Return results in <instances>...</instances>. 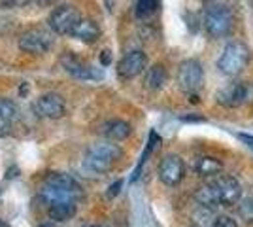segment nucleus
Here are the masks:
<instances>
[{
    "mask_svg": "<svg viewBox=\"0 0 253 227\" xmlns=\"http://www.w3.org/2000/svg\"><path fill=\"white\" fill-rule=\"evenodd\" d=\"M36 114L45 119H61L66 114V104L61 95L57 93H45L36 100Z\"/></svg>",
    "mask_w": 253,
    "mask_h": 227,
    "instance_id": "nucleus-10",
    "label": "nucleus"
},
{
    "mask_svg": "<svg viewBox=\"0 0 253 227\" xmlns=\"http://www.w3.org/2000/svg\"><path fill=\"white\" fill-rule=\"evenodd\" d=\"M204 70L197 59H185L178 66V86L183 93L193 95L202 87Z\"/></svg>",
    "mask_w": 253,
    "mask_h": 227,
    "instance_id": "nucleus-6",
    "label": "nucleus"
},
{
    "mask_svg": "<svg viewBox=\"0 0 253 227\" xmlns=\"http://www.w3.org/2000/svg\"><path fill=\"white\" fill-rule=\"evenodd\" d=\"M148 66V55L140 49H134L130 53H126L119 63H117V74L123 80H130L136 78L138 74H142Z\"/></svg>",
    "mask_w": 253,
    "mask_h": 227,
    "instance_id": "nucleus-11",
    "label": "nucleus"
},
{
    "mask_svg": "<svg viewBox=\"0 0 253 227\" xmlns=\"http://www.w3.org/2000/svg\"><path fill=\"white\" fill-rule=\"evenodd\" d=\"M47 212H49L51 220L63 224V222H68L76 216L78 206H76V203H55V205L47 206Z\"/></svg>",
    "mask_w": 253,
    "mask_h": 227,
    "instance_id": "nucleus-18",
    "label": "nucleus"
},
{
    "mask_svg": "<svg viewBox=\"0 0 253 227\" xmlns=\"http://www.w3.org/2000/svg\"><path fill=\"white\" fill-rule=\"evenodd\" d=\"M204 29L211 38H225L232 33L234 17L229 6L221 2H210L204 10Z\"/></svg>",
    "mask_w": 253,
    "mask_h": 227,
    "instance_id": "nucleus-4",
    "label": "nucleus"
},
{
    "mask_svg": "<svg viewBox=\"0 0 253 227\" xmlns=\"http://www.w3.org/2000/svg\"><path fill=\"white\" fill-rule=\"evenodd\" d=\"M38 227H61V226H57V224H42V226Z\"/></svg>",
    "mask_w": 253,
    "mask_h": 227,
    "instance_id": "nucleus-31",
    "label": "nucleus"
},
{
    "mask_svg": "<svg viewBox=\"0 0 253 227\" xmlns=\"http://www.w3.org/2000/svg\"><path fill=\"white\" fill-rule=\"evenodd\" d=\"M167 80H169V72H167V68L163 65H155L148 68V74H146V86L149 89H153V91H157V89H163L165 84H167Z\"/></svg>",
    "mask_w": 253,
    "mask_h": 227,
    "instance_id": "nucleus-19",
    "label": "nucleus"
},
{
    "mask_svg": "<svg viewBox=\"0 0 253 227\" xmlns=\"http://www.w3.org/2000/svg\"><path fill=\"white\" fill-rule=\"evenodd\" d=\"M80 185L74 178L61 173L49 174L40 189V197L47 206L55 203H76L80 199Z\"/></svg>",
    "mask_w": 253,
    "mask_h": 227,
    "instance_id": "nucleus-1",
    "label": "nucleus"
},
{
    "mask_svg": "<svg viewBox=\"0 0 253 227\" xmlns=\"http://www.w3.org/2000/svg\"><path fill=\"white\" fill-rule=\"evenodd\" d=\"M250 59H252V51L246 44L229 42L217 59V70L227 78H236L250 65Z\"/></svg>",
    "mask_w": 253,
    "mask_h": 227,
    "instance_id": "nucleus-3",
    "label": "nucleus"
},
{
    "mask_svg": "<svg viewBox=\"0 0 253 227\" xmlns=\"http://www.w3.org/2000/svg\"><path fill=\"white\" fill-rule=\"evenodd\" d=\"M80 21H82V15L74 6H59L49 15V27L57 34H72Z\"/></svg>",
    "mask_w": 253,
    "mask_h": 227,
    "instance_id": "nucleus-8",
    "label": "nucleus"
},
{
    "mask_svg": "<svg viewBox=\"0 0 253 227\" xmlns=\"http://www.w3.org/2000/svg\"><path fill=\"white\" fill-rule=\"evenodd\" d=\"M121 155H123L121 148L112 140L96 142L93 146H89V150L85 151L84 163L91 173L102 174L112 171L116 167V163L121 159Z\"/></svg>",
    "mask_w": 253,
    "mask_h": 227,
    "instance_id": "nucleus-2",
    "label": "nucleus"
},
{
    "mask_svg": "<svg viewBox=\"0 0 253 227\" xmlns=\"http://www.w3.org/2000/svg\"><path fill=\"white\" fill-rule=\"evenodd\" d=\"M121 185H123V182H121V180H117V182L114 185H110V191H108V199L116 197V195L119 193V189H121Z\"/></svg>",
    "mask_w": 253,
    "mask_h": 227,
    "instance_id": "nucleus-28",
    "label": "nucleus"
},
{
    "mask_svg": "<svg viewBox=\"0 0 253 227\" xmlns=\"http://www.w3.org/2000/svg\"><path fill=\"white\" fill-rule=\"evenodd\" d=\"M238 218L242 220L246 226H252L253 227V197H246L238 203Z\"/></svg>",
    "mask_w": 253,
    "mask_h": 227,
    "instance_id": "nucleus-21",
    "label": "nucleus"
},
{
    "mask_svg": "<svg viewBox=\"0 0 253 227\" xmlns=\"http://www.w3.org/2000/svg\"><path fill=\"white\" fill-rule=\"evenodd\" d=\"M0 227H10V226H8V224H6V222H4L2 218H0Z\"/></svg>",
    "mask_w": 253,
    "mask_h": 227,
    "instance_id": "nucleus-32",
    "label": "nucleus"
},
{
    "mask_svg": "<svg viewBox=\"0 0 253 227\" xmlns=\"http://www.w3.org/2000/svg\"><path fill=\"white\" fill-rule=\"evenodd\" d=\"M159 8V0H138L136 4V17L138 19H148Z\"/></svg>",
    "mask_w": 253,
    "mask_h": 227,
    "instance_id": "nucleus-22",
    "label": "nucleus"
},
{
    "mask_svg": "<svg viewBox=\"0 0 253 227\" xmlns=\"http://www.w3.org/2000/svg\"><path fill=\"white\" fill-rule=\"evenodd\" d=\"M87 227H98V226H87Z\"/></svg>",
    "mask_w": 253,
    "mask_h": 227,
    "instance_id": "nucleus-33",
    "label": "nucleus"
},
{
    "mask_svg": "<svg viewBox=\"0 0 253 227\" xmlns=\"http://www.w3.org/2000/svg\"><path fill=\"white\" fill-rule=\"evenodd\" d=\"M195 199H197V203L201 206H208V208H217L219 203H217V197H215V191H213V187L211 184H202L201 187H197V191H195Z\"/></svg>",
    "mask_w": 253,
    "mask_h": 227,
    "instance_id": "nucleus-20",
    "label": "nucleus"
},
{
    "mask_svg": "<svg viewBox=\"0 0 253 227\" xmlns=\"http://www.w3.org/2000/svg\"><path fill=\"white\" fill-rule=\"evenodd\" d=\"M17 118L15 104L8 98H0V136L10 135L13 129V123Z\"/></svg>",
    "mask_w": 253,
    "mask_h": 227,
    "instance_id": "nucleus-16",
    "label": "nucleus"
},
{
    "mask_svg": "<svg viewBox=\"0 0 253 227\" xmlns=\"http://www.w3.org/2000/svg\"><path fill=\"white\" fill-rule=\"evenodd\" d=\"M130 133H132L130 123H126L123 119H112L102 127V135L112 142L125 140L126 136H130Z\"/></svg>",
    "mask_w": 253,
    "mask_h": 227,
    "instance_id": "nucleus-15",
    "label": "nucleus"
},
{
    "mask_svg": "<svg viewBox=\"0 0 253 227\" xmlns=\"http://www.w3.org/2000/svg\"><path fill=\"white\" fill-rule=\"evenodd\" d=\"M19 47H21L25 53L43 55L53 47V38L47 31L32 29V31H27V33L21 34V38H19Z\"/></svg>",
    "mask_w": 253,
    "mask_h": 227,
    "instance_id": "nucleus-7",
    "label": "nucleus"
},
{
    "mask_svg": "<svg viewBox=\"0 0 253 227\" xmlns=\"http://www.w3.org/2000/svg\"><path fill=\"white\" fill-rule=\"evenodd\" d=\"M42 6H53V4H57L59 0H38Z\"/></svg>",
    "mask_w": 253,
    "mask_h": 227,
    "instance_id": "nucleus-30",
    "label": "nucleus"
},
{
    "mask_svg": "<svg viewBox=\"0 0 253 227\" xmlns=\"http://www.w3.org/2000/svg\"><path fill=\"white\" fill-rule=\"evenodd\" d=\"M217 104H221L225 108H236L246 104V82H231L227 86H223L217 93Z\"/></svg>",
    "mask_w": 253,
    "mask_h": 227,
    "instance_id": "nucleus-13",
    "label": "nucleus"
},
{
    "mask_svg": "<svg viewBox=\"0 0 253 227\" xmlns=\"http://www.w3.org/2000/svg\"><path fill=\"white\" fill-rule=\"evenodd\" d=\"M219 206H236L242 201V185L234 176L219 174L215 180L210 182Z\"/></svg>",
    "mask_w": 253,
    "mask_h": 227,
    "instance_id": "nucleus-5",
    "label": "nucleus"
},
{
    "mask_svg": "<svg viewBox=\"0 0 253 227\" xmlns=\"http://www.w3.org/2000/svg\"><path fill=\"white\" fill-rule=\"evenodd\" d=\"M211 227H238V222L231 216H217Z\"/></svg>",
    "mask_w": 253,
    "mask_h": 227,
    "instance_id": "nucleus-24",
    "label": "nucleus"
},
{
    "mask_svg": "<svg viewBox=\"0 0 253 227\" xmlns=\"http://www.w3.org/2000/svg\"><path fill=\"white\" fill-rule=\"evenodd\" d=\"M193 218L197 220V224L201 227H211L213 226V220H215V218H213V208H208V206H201V208L193 214Z\"/></svg>",
    "mask_w": 253,
    "mask_h": 227,
    "instance_id": "nucleus-23",
    "label": "nucleus"
},
{
    "mask_svg": "<svg viewBox=\"0 0 253 227\" xmlns=\"http://www.w3.org/2000/svg\"><path fill=\"white\" fill-rule=\"evenodd\" d=\"M61 61H63L64 70L70 72L74 78H80V80H102L104 78V72L100 68L87 65L85 61H82L80 57H76L72 53H66Z\"/></svg>",
    "mask_w": 253,
    "mask_h": 227,
    "instance_id": "nucleus-12",
    "label": "nucleus"
},
{
    "mask_svg": "<svg viewBox=\"0 0 253 227\" xmlns=\"http://www.w3.org/2000/svg\"><path fill=\"white\" fill-rule=\"evenodd\" d=\"M102 65H110V51H102Z\"/></svg>",
    "mask_w": 253,
    "mask_h": 227,
    "instance_id": "nucleus-29",
    "label": "nucleus"
},
{
    "mask_svg": "<svg viewBox=\"0 0 253 227\" xmlns=\"http://www.w3.org/2000/svg\"><path fill=\"white\" fill-rule=\"evenodd\" d=\"M29 0H0V8H15V6H25Z\"/></svg>",
    "mask_w": 253,
    "mask_h": 227,
    "instance_id": "nucleus-25",
    "label": "nucleus"
},
{
    "mask_svg": "<svg viewBox=\"0 0 253 227\" xmlns=\"http://www.w3.org/2000/svg\"><path fill=\"white\" fill-rule=\"evenodd\" d=\"M185 176V163L179 155L170 153L167 157H163V161L159 165V178L165 185H178Z\"/></svg>",
    "mask_w": 253,
    "mask_h": 227,
    "instance_id": "nucleus-9",
    "label": "nucleus"
},
{
    "mask_svg": "<svg viewBox=\"0 0 253 227\" xmlns=\"http://www.w3.org/2000/svg\"><path fill=\"white\" fill-rule=\"evenodd\" d=\"M72 36L76 40L85 44H93L100 38V27L96 25L93 19H85L82 17V21L76 25V29L72 31Z\"/></svg>",
    "mask_w": 253,
    "mask_h": 227,
    "instance_id": "nucleus-14",
    "label": "nucleus"
},
{
    "mask_svg": "<svg viewBox=\"0 0 253 227\" xmlns=\"http://www.w3.org/2000/svg\"><path fill=\"white\" fill-rule=\"evenodd\" d=\"M246 104H253V82H246Z\"/></svg>",
    "mask_w": 253,
    "mask_h": 227,
    "instance_id": "nucleus-26",
    "label": "nucleus"
},
{
    "mask_svg": "<svg viewBox=\"0 0 253 227\" xmlns=\"http://www.w3.org/2000/svg\"><path fill=\"white\" fill-rule=\"evenodd\" d=\"M195 171L197 174H201L204 178H213V176H219L223 171V163L211 155H202L195 163Z\"/></svg>",
    "mask_w": 253,
    "mask_h": 227,
    "instance_id": "nucleus-17",
    "label": "nucleus"
},
{
    "mask_svg": "<svg viewBox=\"0 0 253 227\" xmlns=\"http://www.w3.org/2000/svg\"><path fill=\"white\" fill-rule=\"evenodd\" d=\"M238 138L250 148V150L253 151V135H246V133H238Z\"/></svg>",
    "mask_w": 253,
    "mask_h": 227,
    "instance_id": "nucleus-27",
    "label": "nucleus"
}]
</instances>
